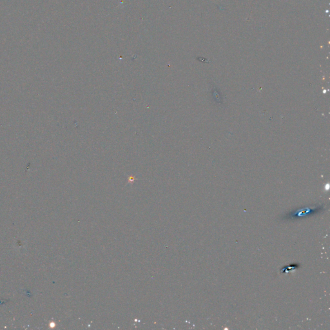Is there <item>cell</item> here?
<instances>
[{"mask_svg": "<svg viewBox=\"0 0 330 330\" xmlns=\"http://www.w3.org/2000/svg\"><path fill=\"white\" fill-rule=\"evenodd\" d=\"M324 210V206H316L315 208H311V207H305L300 209H297L293 212H291L290 213L287 214L285 219H295L299 218H302L304 217L311 216L316 213H318L319 212Z\"/></svg>", "mask_w": 330, "mask_h": 330, "instance_id": "6da1fadb", "label": "cell"}, {"mask_svg": "<svg viewBox=\"0 0 330 330\" xmlns=\"http://www.w3.org/2000/svg\"><path fill=\"white\" fill-rule=\"evenodd\" d=\"M299 266H300V265H299V264L293 265L292 266H286V267H285V268H283L282 269L281 272L283 273V272H286V271H288V270H289V271H290V270H293L297 268Z\"/></svg>", "mask_w": 330, "mask_h": 330, "instance_id": "7a4b0ae2", "label": "cell"}]
</instances>
